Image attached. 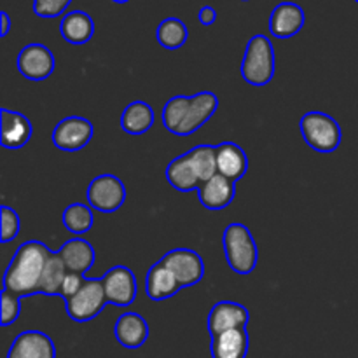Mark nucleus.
Segmentation results:
<instances>
[{"mask_svg":"<svg viewBox=\"0 0 358 358\" xmlns=\"http://www.w3.org/2000/svg\"><path fill=\"white\" fill-rule=\"evenodd\" d=\"M219 108V98L212 91H201L192 96L170 98L163 107V126L177 136H189L206 124Z\"/></svg>","mask_w":358,"mask_h":358,"instance_id":"f257e3e1","label":"nucleus"},{"mask_svg":"<svg viewBox=\"0 0 358 358\" xmlns=\"http://www.w3.org/2000/svg\"><path fill=\"white\" fill-rule=\"evenodd\" d=\"M52 250L45 243L37 240L24 241L17 247L13 261L3 275V289L17 294L24 299L38 294L42 273Z\"/></svg>","mask_w":358,"mask_h":358,"instance_id":"f03ea898","label":"nucleus"},{"mask_svg":"<svg viewBox=\"0 0 358 358\" xmlns=\"http://www.w3.org/2000/svg\"><path fill=\"white\" fill-rule=\"evenodd\" d=\"M222 247L229 268L238 275H250L259 262V248L245 224L233 222L224 229Z\"/></svg>","mask_w":358,"mask_h":358,"instance_id":"7ed1b4c3","label":"nucleus"},{"mask_svg":"<svg viewBox=\"0 0 358 358\" xmlns=\"http://www.w3.org/2000/svg\"><path fill=\"white\" fill-rule=\"evenodd\" d=\"M276 58L275 48L269 37L257 34L247 42L243 62H241V77L247 84L255 87L268 86L275 77Z\"/></svg>","mask_w":358,"mask_h":358,"instance_id":"20e7f679","label":"nucleus"},{"mask_svg":"<svg viewBox=\"0 0 358 358\" xmlns=\"http://www.w3.org/2000/svg\"><path fill=\"white\" fill-rule=\"evenodd\" d=\"M299 128L303 140L315 152L332 154L341 145V126L332 115L325 112H306L301 117Z\"/></svg>","mask_w":358,"mask_h":358,"instance_id":"39448f33","label":"nucleus"},{"mask_svg":"<svg viewBox=\"0 0 358 358\" xmlns=\"http://www.w3.org/2000/svg\"><path fill=\"white\" fill-rule=\"evenodd\" d=\"M108 301L101 280L86 278L83 289L65 299V310L70 320L77 322V324H86V322L94 320L103 311Z\"/></svg>","mask_w":358,"mask_h":358,"instance_id":"423d86ee","label":"nucleus"},{"mask_svg":"<svg viewBox=\"0 0 358 358\" xmlns=\"http://www.w3.org/2000/svg\"><path fill=\"white\" fill-rule=\"evenodd\" d=\"M87 205L101 213H114L124 205L126 187L115 175H98L87 187Z\"/></svg>","mask_w":358,"mask_h":358,"instance_id":"0eeeda50","label":"nucleus"},{"mask_svg":"<svg viewBox=\"0 0 358 358\" xmlns=\"http://www.w3.org/2000/svg\"><path fill=\"white\" fill-rule=\"evenodd\" d=\"M108 304L115 308H128L136 299V276L126 266H114L101 276Z\"/></svg>","mask_w":358,"mask_h":358,"instance_id":"6e6552de","label":"nucleus"},{"mask_svg":"<svg viewBox=\"0 0 358 358\" xmlns=\"http://www.w3.org/2000/svg\"><path fill=\"white\" fill-rule=\"evenodd\" d=\"M93 124L90 119L80 117V115H70L62 119L52 129L51 140L59 150L65 152H76L84 149L93 138Z\"/></svg>","mask_w":358,"mask_h":358,"instance_id":"1a4fd4ad","label":"nucleus"},{"mask_svg":"<svg viewBox=\"0 0 358 358\" xmlns=\"http://www.w3.org/2000/svg\"><path fill=\"white\" fill-rule=\"evenodd\" d=\"M161 261L173 273L182 289L198 285L205 276V262H203L201 255L191 248H175L163 255Z\"/></svg>","mask_w":358,"mask_h":358,"instance_id":"9d476101","label":"nucleus"},{"mask_svg":"<svg viewBox=\"0 0 358 358\" xmlns=\"http://www.w3.org/2000/svg\"><path fill=\"white\" fill-rule=\"evenodd\" d=\"M16 65L24 79L41 83V80L51 77V73L55 72L56 62L51 49L45 48L44 44L34 42V44H28L21 49L20 55H17Z\"/></svg>","mask_w":358,"mask_h":358,"instance_id":"9b49d317","label":"nucleus"},{"mask_svg":"<svg viewBox=\"0 0 358 358\" xmlns=\"http://www.w3.org/2000/svg\"><path fill=\"white\" fill-rule=\"evenodd\" d=\"M250 313L247 308L234 301H220L210 310L208 332L212 338L234 331V329H247Z\"/></svg>","mask_w":358,"mask_h":358,"instance_id":"f8f14e48","label":"nucleus"},{"mask_svg":"<svg viewBox=\"0 0 358 358\" xmlns=\"http://www.w3.org/2000/svg\"><path fill=\"white\" fill-rule=\"evenodd\" d=\"M2 115V126H0V143L3 149L17 150L23 149L31 138V122L27 115L21 112L9 110V108H2L0 112Z\"/></svg>","mask_w":358,"mask_h":358,"instance_id":"ddd939ff","label":"nucleus"},{"mask_svg":"<svg viewBox=\"0 0 358 358\" xmlns=\"http://www.w3.org/2000/svg\"><path fill=\"white\" fill-rule=\"evenodd\" d=\"M7 358H56V346L41 331H24L16 336Z\"/></svg>","mask_w":358,"mask_h":358,"instance_id":"4468645a","label":"nucleus"},{"mask_svg":"<svg viewBox=\"0 0 358 358\" xmlns=\"http://www.w3.org/2000/svg\"><path fill=\"white\" fill-rule=\"evenodd\" d=\"M306 23L303 7L296 2H282L269 16V31L276 38H290L299 34Z\"/></svg>","mask_w":358,"mask_h":358,"instance_id":"2eb2a0df","label":"nucleus"},{"mask_svg":"<svg viewBox=\"0 0 358 358\" xmlns=\"http://www.w3.org/2000/svg\"><path fill=\"white\" fill-rule=\"evenodd\" d=\"M236 196V182L229 180L224 175H213L210 180L203 182L198 189V199L206 210H224L233 203Z\"/></svg>","mask_w":358,"mask_h":358,"instance_id":"dca6fc26","label":"nucleus"},{"mask_svg":"<svg viewBox=\"0 0 358 358\" xmlns=\"http://www.w3.org/2000/svg\"><path fill=\"white\" fill-rule=\"evenodd\" d=\"M114 334L121 346L128 350H138L149 338V324L140 313L126 311L115 322Z\"/></svg>","mask_w":358,"mask_h":358,"instance_id":"f3484780","label":"nucleus"},{"mask_svg":"<svg viewBox=\"0 0 358 358\" xmlns=\"http://www.w3.org/2000/svg\"><path fill=\"white\" fill-rule=\"evenodd\" d=\"M217 147V173L224 175L229 180L238 182L248 171V156L234 142H222Z\"/></svg>","mask_w":358,"mask_h":358,"instance_id":"a211bd4d","label":"nucleus"},{"mask_svg":"<svg viewBox=\"0 0 358 358\" xmlns=\"http://www.w3.org/2000/svg\"><path fill=\"white\" fill-rule=\"evenodd\" d=\"M58 255L65 262L70 273H79V275H86L93 268L94 259H96L93 245L84 238H72V240L65 241L59 247Z\"/></svg>","mask_w":358,"mask_h":358,"instance_id":"6ab92c4d","label":"nucleus"},{"mask_svg":"<svg viewBox=\"0 0 358 358\" xmlns=\"http://www.w3.org/2000/svg\"><path fill=\"white\" fill-rule=\"evenodd\" d=\"M180 283L163 261L156 262L149 269L145 278V292L152 301H166L180 290Z\"/></svg>","mask_w":358,"mask_h":358,"instance_id":"aec40b11","label":"nucleus"},{"mask_svg":"<svg viewBox=\"0 0 358 358\" xmlns=\"http://www.w3.org/2000/svg\"><path fill=\"white\" fill-rule=\"evenodd\" d=\"M59 34L69 44L83 45L93 38L94 21L84 10H70L59 23Z\"/></svg>","mask_w":358,"mask_h":358,"instance_id":"412c9836","label":"nucleus"},{"mask_svg":"<svg viewBox=\"0 0 358 358\" xmlns=\"http://www.w3.org/2000/svg\"><path fill=\"white\" fill-rule=\"evenodd\" d=\"M248 346L247 329H234L212 338V358H247Z\"/></svg>","mask_w":358,"mask_h":358,"instance_id":"4be33fe9","label":"nucleus"},{"mask_svg":"<svg viewBox=\"0 0 358 358\" xmlns=\"http://www.w3.org/2000/svg\"><path fill=\"white\" fill-rule=\"evenodd\" d=\"M156 115H154L152 107L147 101L136 100L126 105V108L121 114V128L128 135L138 136L149 131L154 126Z\"/></svg>","mask_w":358,"mask_h":358,"instance_id":"5701e85b","label":"nucleus"},{"mask_svg":"<svg viewBox=\"0 0 358 358\" xmlns=\"http://www.w3.org/2000/svg\"><path fill=\"white\" fill-rule=\"evenodd\" d=\"M164 173H166L168 184L178 192L198 191L199 185H201V180H199L198 173H196V170L192 168L187 154L175 157V159L166 166V171H164Z\"/></svg>","mask_w":358,"mask_h":358,"instance_id":"b1692460","label":"nucleus"},{"mask_svg":"<svg viewBox=\"0 0 358 358\" xmlns=\"http://www.w3.org/2000/svg\"><path fill=\"white\" fill-rule=\"evenodd\" d=\"M66 275H69V269H66L65 262L62 261L58 252H52L51 257L45 262L41 287H38V294H44V296H59Z\"/></svg>","mask_w":358,"mask_h":358,"instance_id":"393cba45","label":"nucleus"},{"mask_svg":"<svg viewBox=\"0 0 358 358\" xmlns=\"http://www.w3.org/2000/svg\"><path fill=\"white\" fill-rule=\"evenodd\" d=\"M156 38L159 45H163L164 49H170V51L180 49L182 45H185L189 38L187 24L182 20H178V17H166L157 27Z\"/></svg>","mask_w":358,"mask_h":358,"instance_id":"a878e982","label":"nucleus"},{"mask_svg":"<svg viewBox=\"0 0 358 358\" xmlns=\"http://www.w3.org/2000/svg\"><path fill=\"white\" fill-rule=\"evenodd\" d=\"M62 220L69 233L83 236L93 227V208L90 205H84V203H72L65 208Z\"/></svg>","mask_w":358,"mask_h":358,"instance_id":"bb28decb","label":"nucleus"},{"mask_svg":"<svg viewBox=\"0 0 358 358\" xmlns=\"http://www.w3.org/2000/svg\"><path fill=\"white\" fill-rule=\"evenodd\" d=\"M187 154L189 161H191L192 168L198 173L199 180L206 182L217 175V147L215 145H206V143H201V145L192 147Z\"/></svg>","mask_w":358,"mask_h":358,"instance_id":"cd10ccee","label":"nucleus"},{"mask_svg":"<svg viewBox=\"0 0 358 358\" xmlns=\"http://www.w3.org/2000/svg\"><path fill=\"white\" fill-rule=\"evenodd\" d=\"M21 299H23V297L17 296V294H13L9 292V290L2 289V294H0V311H2L0 325H2V327H9V325H13L14 322L20 318Z\"/></svg>","mask_w":358,"mask_h":358,"instance_id":"c85d7f7f","label":"nucleus"},{"mask_svg":"<svg viewBox=\"0 0 358 358\" xmlns=\"http://www.w3.org/2000/svg\"><path fill=\"white\" fill-rule=\"evenodd\" d=\"M0 217H2V233H0V241H2V243H9V241H13L14 238L20 234V229H21L20 215H17V212L14 208L3 205L2 208H0Z\"/></svg>","mask_w":358,"mask_h":358,"instance_id":"c756f323","label":"nucleus"},{"mask_svg":"<svg viewBox=\"0 0 358 358\" xmlns=\"http://www.w3.org/2000/svg\"><path fill=\"white\" fill-rule=\"evenodd\" d=\"M70 3L72 0H34V13L35 16L51 20L62 16Z\"/></svg>","mask_w":358,"mask_h":358,"instance_id":"7c9ffc66","label":"nucleus"},{"mask_svg":"<svg viewBox=\"0 0 358 358\" xmlns=\"http://www.w3.org/2000/svg\"><path fill=\"white\" fill-rule=\"evenodd\" d=\"M84 282H86V276L79 275V273L69 271V275H66L65 282H63L62 285V294H59V296H62L63 299H69V297H72L73 294H77L83 289Z\"/></svg>","mask_w":358,"mask_h":358,"instance_id":"2f4dec72","label":"nucleus"},{"mask_svg":"<svg viewBox=\"0 0 358 358\" xmlns=\"http://www.w3.org/2000/svg\"><path fill=\"white\" fill-rule=\"evenodd\" d=\"M198 20L203 27H212L217 21V10L212 6H203L198 13Z\"/></svg>","mask_w":358,"mask_h":358,"instance_id":"473e14b6","label":"nucleus"},{"mask_svg":"<svg viewBox=\"0 0 358 358\" xmlns=\"http://www.w3.org/2000/svg\"><path fill=\"white\" fill-rule=\"evenodd\" d=\"M9 30H10V17L6 10H2V13H0V37L2 38L7 37Z\"/></svg>","mask_w":358,"mask_h":358,"instance_id":"72a5a7b5","label":"nucleus"},{"mask_svg":"<svg viewBox=\"0 0 358 358\" xmlns=\"http://www.w3.org/2000/svg\"><path fill=\"white\" fill-rule=\"evenodd\" d=\"M112 2H115V3H128L129 0H112Z\"/></svg>","mask_w":358,"mask_h":358,"instance_id":"f704fd0d","label":"nucleus"},{"mask_svg":"<svg viewBox=\"0 0 358 358\" xmlns=\"http://www.w3.org/2000/svg\"><path fill=\"white\" fill-rule=\"evenodd\" d=\"M243 2H248V0H243Z\"/></svg>","mask_w":358,"mask_h":358,"instance_id":"c9c22d12","label":"nucleus"},{"mask_svg":"<svg viewBox=\"0 0 358 358\" xmlns=\"http://www.w3.org/2000/svg\"><path fill=\"white\" fill-rule=\"evenodd\" d=\"M355 2H358V0H355Z\"/></svg>","mask_w":358,"mask_h":358,"instance_id":"e433bc0d","label":"nucleus"}]
</instances>
